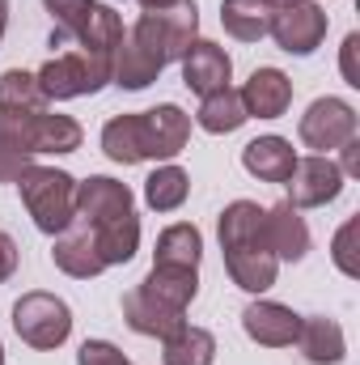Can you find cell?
<instances>
[{"label":"cell","mask_w":360,"mask_h":365,"mask_svg":"<svg viewBox=\"0 0 360 365\" xmlns=\"http://www.w3.org/2000/svg\"><path fill=\"white\" fill-rule=\"evenodd\" d=\"M123 323H127L136 336L166 340V336H174L182 323H186V314H182V310H170V306H162L157 297H149V293L136 284V289L123 293Z\"/></svg>","instance_id":"obj_15"},{"label":"cell","mask_w":360,"mask_h":365,"mask_svg":"<svg viewBox=\"0 0 360 365\" xmlns=\"http://www.w3.org/2000/svg\"><path fill=\"white\" fill-rule=\"evenodd\" d=\"M191 140V115L162 102L153 110L136 115H115L102 128V153L115 166H140V162H174Z\"/></svg>","instance_id":"obj_1"},{"label":"cell","mask_w":360,"mask_h":365,"mask_svg":"<svg viewBox=\"0 0 360 365\" xmlns=\"http://www.w3.org/2000/svg\"><path fill=\"white\" fill-rule=\"evenodd\" d=\"M93 4L97 0H43V9L51 13V47H77V38H81V30H85V21H90Z\"/></svg>","instance_id":"obj_27"},{"label":"cell","mask_w":360,"mask_h":365,"mask_svg":"<svg viewBox=\"0 0 360 365\" xmlns=\"http://www.w3.org/2000/svg\"><path fill=\"white\" fill-rule=\"evenodd\" d=\"M17 264H21V255H17V242H13V234H4V230H0V284L17 272Z\"/></svg>","instance_id":"obj_32"},{"label":"cell","mask_w":360,"mask_h":365,"mask_svg":"<svg viewBox=\"0 0 360 365\" xmlns=\"http://www.w3.org/2000/svg\"><path fill=\"white\" fill-rule=\"evenodd\" d=\"M34 81H38L47 102H68V98H85V93H97L102 86H110V64L73 47V51L51 56L34 73Z\"/></svg>","instance_id":"obj_6"},{"label":"cell","mask_w":360,"mask_h":365,"mask_svg":"<svg viewBox=\"0 0 360 365\" xmlns=\"http://www.w3.org/2000/svg\"><path fill=\"white\" fill-rule=\"evenodd\" d=\"M216 361V336L208 327L182 323L174 336L162 340V365H212Z\"/></svg>","instance_id":"obj_22"},{"label":"cell","mask_w":360,"mask_h":365,"mask_svg":"<svg viewBox=\"0 0 360 365\" xmlns=\"http://www.w3.org/2000/svg\"><path fill=\"white\" fill-rule=\"evenodd\" d=\"M327 13H322V4H314V0H292V4H280L275 13H271V38H275V47L280 51H288V56H314L318 47H322V38H327Z\"/></svg>","instance_id":"obj_8"},{"label":"cell","mask_w":360,"mask_h":365,"mask_svg":"<svg viewBox=\"0 0 360 365\" xmlns=\"http://www.w3.org/2000/svg\"><path fill=\"white\" fill-rule=\"evenodd\" d=\"M90 234H93V247H97V255H102L106 268L132 264L136 251H140V217H136V208H132V212H119V217H110V221L90 225Z\"/></svg>","instance_id":"obj_18"},{"label":"cell","mask_w":360,"mask_h":365,"mask_svg":"<svg viewBox=\"0 0 360 365\" xmlns=\"http://www.w3.org/2000/svg\"><path fill=\"white\" fill-rule=\"evenodd\" d=\"M216 234H221V251H225V272L229 280L250 293V297H263L275 276H280V259L268 251L263 242V208L255 200H233L225 204L221 221H216Z\"/></svg>","instance_id":"obj_2"},{"label":"cell","mask_w":360,"mask_h":365,"mask_svg":"<svg viewBox=\"0 0 360 365\" xmlns=\"http://www.w3.org/2000/svg\"><path fill=\"white\" fill-rule=\"evenodd\" d=\"M199 34V9L195 0H179L174 9H162V13H144L132 30H127V43L153 64L166 73V64H174L186 56V47L195 43Z\"/></svg>","instance_id":"obj_3"},{"label":"cell","mask_w":360,"mask_h":365,"mask_svg":"<svg viewBox=\"0 0 360 365\" xmlns=\"http://www.w3.org/2000/svg\"><path fill=\"white\" fill-rule=\"evenodd\" d=\"M263 242L280 264H301L309 255V225L301 208H292L288 200L263 208Z\"/></svg>","instance_id":"obj_11"},{"label":"cell","mask_w":360,"mask_h":365,"mask_svg":"<svg viewBox=\"0 0 360 365\" xmlns=\"http://www.w3.org/2000/svg\"><path fill=\"white\" fill-rule=\"evenodd\" d=\"M356 51H360V34L352 30L348 38H344V47H339V73H344V81L360 90V68H356Z\"/></svg>","instance_id":"obj_31"},{"label":"cell","mask_w":360,"mask_h":365,"mask_svg":"<svg viewBox=\"0 0 360 365\" xmlns=\"http://www.w3.org/2000/svg\"><path fill=\"white\" fill-rule=\"evenodd\" d=\"M242 166H246V175H255L259 182H280L284 187L288 175H292V166H297V149L284 136H255L242 149Z\"/></svg>","instance_id":"obj_17"},{"label":"cell","mask_w":360,"mask_h":365,"mask_svg":"<svg viewBox=\"0 0 360 365\" xmlns=\"http://www.w3.org/2000/svg\"><path fill=\"white\" fill-rule=\"evenodd\" d=\"M339 153H344V162H335V166L344 170V179H356L360 175V136H352L348 145H339Z\"/></svg>","instance_id":"obj_33"},{"label":"cell","mask_w":360,"mask_h":365,"mask_svg":"<svg viewBox=\"0 0 360 365\" xmlns=\"http://www.w3.org/2000/svg\"><path fill=\"white\" fill-rule=\"evenodd\" d=\"M271 0H221V26L225 34H233L238 43H259L271 30Z\"/></svg>","instance_id":"obj_21"},{"label":"cell","mask_w":360,"mask_h":365,"mask_svg":"<svg viewBox=\"0 0 360 365\" xmlns=\"http://www.w3.org/2000/svg\"><path fill=\"white\" fill-rule=\"evenodd\" d=\"M140 289H144L149 297H157L162 306H170V310H182V314H186V306H191L195 293H199V268L153 264V272L140 280Z\"/></svg>","instance_id":"obj_20"},{"label":"cell","mask_w":360,"mask_h":365,"mask_svg":"<svg viewBox=\"0 0 360 365\" xmlns=\"http://www.w3.org/2000/svg\"><path fill=\"white\" fill-rule=\"evenodd\" d=\"M356 230H360V221L356 217H348L339 230H335V238H331V259H335V268L348 276V280H356L360 276V259H356Z\"/></svg>","instance_id":"obj_29"},{"label":"cell","mask_w":360,"mask_h":365,"mask_svg":"<svg viewBox=\"0 0 360 365\" xmlns=\"http://www.w3.org/2000/svg\"><path fill=\"white\" fill-rule=\"evenodd\" d=\"M242 331L259 344V349H292L297 344V331H301V314L284 302H271V297H255L246 310H242Z\"/></svg>","instance_id":"obj_10"},{"label":"cell","mask_w":360,"mask_h":365,"mask_svg":"<svg viewBox=\"0 0 360 365\" xmlns=\"http://www.w3.org/2000/svg\"><path fill=\"white\" fill-rule=\"evenodd\" d=\"M17 191H21V204L30 212V221L55 238L64 230H73L77 221V208H73V195H77V179L68 170H55V166H30L17 175Z\"/></svg>","instance_id":"obj_4"},{"label":"cell","mask_w":360,"mask_h":365,"mask_svg":"<svg viewBox=\"0 0 360 365\" xmlns=\"http://www.w3.org/2000/svg\"><path fill=\"white\" fill-rule=\"evenodd\" d=\"M271 4H275V9H280V4H292V0H271Z\"/></svg>","instance_id":"obj_36"},{"label":"cell","mask_w":360,"mask_h":365,"mask_svg":"<svg viewBox=\"0 0 360 365\" xmlns=\"http://www.w3.org/2000/svg\"><path fill=\"white\" fill-rule=\"evenodd\" d=\"M13 331L21 336V344L38 349V353H55L68 336H73V310L64 297L55 293H21L13 306Z\"/></svg>","instance_id":"obj_5"},{"label":"cell","mask_w":360,"mask_h":365,"mask_svg":"<svg viewBox=\"0 0 360 365\" xmlns=\"http://www.w3.org/2000/svg\"><path fill=\"white\" fill-rule=\"evenodd\" d=\"M344 170L322 158V153H309V158H297L292 175H288V204L292 208H327L344 195Z\"/></svg>","instance_id":"obj_9"},{"label":"cell","mask_w":360,"mask_h":365,"mask_svg":"<svg viewBox=\"0 0 360 365\" xmlns=\"http://www.w3.org/2000/svg\"><path fill=\"white\" fill-rule=\"evenodd\" d=\"M199 259H203V234H199L191 221L166 225V230L157 234L153 264H170V268H199Z\"/></svg>","instance_id":"obj_24"},{"label":"cell","mask_w":360,"mask_h":365,"mask_svg":"<svg viewBox=\"0 0 360 365\" xmlns=\"http://www.w3.org/2000/svg\"><path fill=\"white\" fill-rule=\"evenodd\" d=\"M238 93H242L246 119H280V115L292 106V81H288V73H280V68H255L250 81Z\"/></svg>","instance_id":"obj_14"},{"label":"cell","mask_w":360,"mask_h":365,"mask_svg":"<svg viewBox=\"0 0 360 365\" xmlns=\"http://www.w3.org/2000/svg\"><path fill=\"white\" fill-rule=\"evenodd\" d=\"M179 64H182V86H186L191 93H199V98L225 90L229 77H233V60H229V51L216 47L212 38H195Z\"/></svg>","instance_id":"obj_13"},{"label":"cell","mask_w":360,"mask_h":365,"mask_svg":"<svg viewBox=\"0 0 360 365\" xmlns=\"http://www.w3.org/2000/svg\"><path fill=\"white\" fill-rule=\"evenodd\" d=\"M186 195H191V175L182 166H174V162L157 166L144 179V204L153 212H179L182 204H186Z\"/></svg>","instance_id":"obj_26"},{"label":"cell","mask_w":360,"mask_h":365,"mask_svg":"<svg viewBox=\"0 0 360 365\" xmlns=\"http://www.w3.org/2000/svg\"><path fill=\"white\" fill-rule=\"evenodd\" d=\"M195 123H199L208 136H229V132H238V128L246 123L242 93L233 90V86H225V90H216V93H208V98H199Z\"/></svg>","instance_id":"obj_23"},{"label":"cell","mask_w":360,"mask_h":365,"mask_svg":"<svg viewBox=\"0 0 360 365\" xmlns=\"http://www.w3.org/2000/svg\"><path fill=\"white\" fill-rule=\"evenodd\" d=\"M0 106H30V110L47 106V98H43V90H38L34 73H26V68L0 73Z\"/></svg>","instance_id":"obj_28"},{"label":"cell","mask_w":360,"mask_h":365,"mask_svg":"<svg viewBox=\"0 0 360 365\" xmlns=\"http://www.w3.org/2000/svg\"><path fill=\"white\" fill-rule=\"evenodd\" d=\"M0 365H4V344H0Z\"/></svg>","instance_id":"obj_37"},{"label":"cell","mask_w":360,"mask_h":365,"mask_svg":"<svg viewBox=\"0 0 360 365\" xmlns=\"http://www.w3.org/2000/svg\"><path fill=\"white\" fill-rule=\"evenodd\" d=\"M297 349L309 365H339L348 357V340L344 327L327 314H301V331H297Z\"/></svg>","instance_id":"obj_16"},{"label":"cell","mask_w":360,"mask_h":365,"mask_svg":"<svg viewBox=\"0 0 360 365\" xmlns=\"http://www.w3.org/2000/svg\"><path fill=\"white\" fill-rule=\"evenodd\" d=\"M73 208H77V221H85V230L97 221H110L119 212H132L136 208V195L132 187L110 175H90L85 182H77V195H73Z\"/></svg>","instance_id":"obj_12"},{"label":"cell","mask_w":360,"mask_h":365,"mask_svg":"<svg viewBox=\"0 0 360 365\" xmlns=\"http://www.w3.org/2000/svg\"><path fill=\"white\" fill-rule=\"evenodd\" d=\"M77 365H136V361H127L123 349L110 344V340H85L77 349Z\"/></svg>","instance_id":"obj_30"},{"label":"cell","mask_w":360,"mask_h":365,"mask_svg":"<svg viewBox=\"0 0 360 365\" xmlns=\"http://www.w3.org/2000/svg\"><path fill=\"white\" fill-rule=\"evenodd\" d=\"M51 264L64 276H73V280H93V276L106 272V264H102V255H97V247H93L90 230H64V234H55V242H51Z\"/></svg>","instance_id":"obj_19"},{"label":"cell","mask_w":360,"mask_h":365,"mask_svg":"<svg viewBox=\"0 0 360 365\" xmlns=\"http://www.w3.org/2000/svg\"><path fill=\"white\" fill-rule=\"evenodd\" d=\"M356 123H360V115L348 98H314L305 106L301 123H297V136H301L305 149L327 158L331 149H339V145H348L356 136Z\"/></svg>","instance_id":"obj_7"},{"label":"cell","mask_w":360,"mask_h":365,"mask_svg":"<svg viewBox=\"0 0 360 365\" xmlns=\"http://www.w3.org/2000/svg\"><path fill=\"white\" fill-rule=\"evenodd\" d=\"M136 4H140L144 13H162V9H174L179 0H136Z\"/></svg>","instance_id":"obj_34"},{"label":"cell","mask_w":360,"mask_h":365,"mask_svg":"<svg viewBox=\"0 0 360 365\" xmlns=\"http://www.w3.org/2000/svg\"><path fill=\"white\" fill-rule=\"evenodd\" d=\"M4 30H9V0H0V43H4Z\"/></svg>","instance_id":"obj_35"},{"label":"cell","mask_w":360,"mask_h":365,"mask_svg":"<svg viewBox=\"0 0 360 365\" xmlns=\"http://www.w3.org/2000/svg\"><path fill=\"white\" fill-rule=\"evenodd\" d=\"M85 140L81 123L60 110H38L34 115V153H77Z\"/></svg>","instance_id":"obj_25"}]
</instances>
